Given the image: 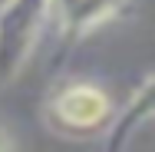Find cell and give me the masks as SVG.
I'll return each mask as SVG.
<instances>
[{"mask_svg":"<svg viewBox=\"0 0 155 152\" xmlns=\"http://www.w3.org/2000/svg\"><path fill=\"white\" fill-rule=\"evenodd\" d=\"M50 13H53V0H3L0 3V86L20 73Z\"/></svg>","mask_w":155,"mask_h":152,"instance_id":"obj_1","label":"cell"},{"mask_svg":"<svg viewBox=\"0 0 155 152\" xmlns=\"http://www.w3.org/2000/svg\"><path fill=\"white\" fill-rule=\"evenodd\" d=\"M50 122L69 136H93L112 119L109 96L93 83H69L50 99Z\"/></svg>","mask_w":155,"mask_h":152,"instance_id":"obj_2","label":"cell"},{"mask_svg":"<svg viewBox=\"0 0 155 152\" xmlns=\"http://www.w3.org/2000/svg\"><path fill=\"white\" fill-rule=\"evenodd\" d=\"M125 3L129 0H53V13L60 17L63 30L69 36H86L89 30L122 13Z\"/></svg>","mask_w":155,"mask_h":152,"instance_id":"obj_3","label":"cell"},{"mask_svg":"<svg viewBox=\"0 0 155 152\" xmlns=\"http://www.w3.org/2000/svg\"><path fill=\"white\" fill-rule=\"evenodd\" d=\"M7 149H13V139H10V132L0 126V152H7Z\"/></svg>","mask_w":155,"mask_h":152,"instance_id":"obj_4","label":"cell"},{"mask_svg":"<svg viewBox=\"0 0 155 152\" xmlns=\"http://www.w3.org/2000/svg\"><path fill=\"white\" fill-rule=\"evenodd\" d=\"M0 3H3V0H0Z\"/></svg>","mask_w":155,"mask_h":152,"instance_id":"obj_5","label":"cell"}]
</instances>
